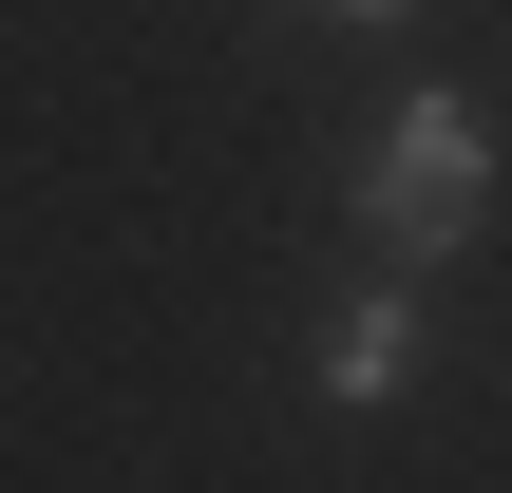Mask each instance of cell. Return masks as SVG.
<instances>
[{
	"mask_svg": "<svg viewBox=\"0 0 512 493\" xmlns=\"http://www.w3.org/2000/svg\"><path fill=\"white\" fill-rule=\"evenodd\" d=\"M475 209H494V133H475L456 95H418V114L380 133V171H361L380 266H399V285H418V266H456V247H475Z\"/></svg>",
	"mask_w": 512,
	"mask_h": 493,
	"instance_id": "obj_1",
	"label": "cell"
},
{
	"mask_svg": "<svg viewBox=\"0 0 512 493\" xmlns=\"http://www.w3.org/2000/svg\"><path fill=\"white\" fill-rule=\"evenodd\" d=\"M399 380H418V285H399V266H380V285H361V304H342V323H323V399H342V418H380V399H399Z\"/></svg>",
	"mask_w": 512,
	"mask_h": 493,
	"instance_id": "obj_2",
	"label": "cell"
},
{
	"mask_svg": "<svg viewBox=\"0 0 512 493\" xmlns=\"http://www.w3.org/2000/svg\"><path fill=\"white\" fill-rule=\"evenodd\" d=\"M342 19H399V0H342Z\"/></svg>",
	"mask_w": 512,
	"mask_h": 493,
	"instance_id": "obj_3",
	"label": "cell"
}]
</instances>
